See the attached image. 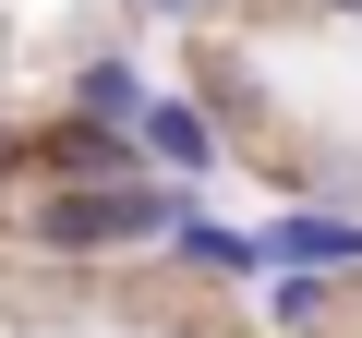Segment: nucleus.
Here are the masks:
<instances>
[{
    "instance_id": "nucleus-1",
    "label": "nucleus",
    "mask_w": 362,
    "mask_h": 338,
    "mask_svg": "<svg viewBox=\"0 0 362 338\" xmlns=\"http://www.w3.org/2000/svg\"><path fill=\"white\" fill-rule=\"evenodd\" d=\"M181 206L194 194L157 182V169H133V182H25L13 254H37V266H121V254H157Z\"/></svg>"
},
{
    "instance_id": "nucleus-2",
    "label": "nucleus",
    "mask_w": 362,
    "mask_h": 338,
    "mask_svg": "<svg viewBox=\"0 0 362 338\" xmlns=\"http://www.w3.org/2000/svg\"><path fill=\"white\" fill-rule=\"evenodd\" d=\"M133 157L157 169V182L206 194L218 169H230V109H218V97H169V85H157V97L133 109Z\"/></svg>"
},
{
    "instance_id": "nucleus-3",
    "label": "nucleus",
    "mask_w": 362,
    "mask_h": 338,
    "mask_svg": "<svg viewBox=\"0 0 362 338\" xmlns=\"http://www.w3.org/2000/svg\"><path fill=\"white\" fill-rule=\"evenodd\" d=\"M254 242H266V266H314V278H350V290H362V206L290 194L278 218H254Z\"/></svg>"
},
{
    "instance_id": "nucleus-4",
    "label": "nucleus",
    "mask_w": 362,
    "mask_h": 338,
    "mask_svg": "<svg viewBox=\"0 0 362 338\" xmlns=\"http://www.w3.org/2000/svg\"><path fill=\"white\" fill-rule=\"evenodd\" d=\"M13 169H37V182H133V133H109V121H37V133H13Z\"/></svg>"
},
{
    "instance_id": "nucleus-5",
    "label": "nucleus",
    "mask_w": 362,
    "mask_h": 338,
    "mask_svg": "<svg viewBox=\"0 0 362 338\" xmlns=\"http://www.w3.org/2000/svg\"><path fill=\"white\" fill-rule=\"evenodd\" d=\"M157 254H169L181 278H206V290H266V242H254V230H230L206 194L169 218V242H157Z\"/></svg>"
},
{
    "instance_id": "nucleus-6",
    "label": "nucleus",
    "mask_w": 362,
    "mask_h": 338,
    "mask_svg": "<svg viewBox=\"0 0 362 338\" xmlns=\"http://www.w3.org/2000/svg\"><path fill=\"white\" fill-rule=\"evenodd\" d=\"M145 97H157V85H145L133 37L85 49V61H73V85H61V109H73V121H109V133H133V109H145Z\"/></svg>"
},
{
    "instance_id": "nucleus-7",
    "label": "nucleus",
    "mask_w": 362,
    "mask_h": 338,
    "mask_svg": "<svg viewBox=\"0 0 362 338\" xmlns=\"http://www.w3.org/2000/svg\"><path fill=\"white\" fill-rule=\"evenodd\" d=\"M266 338H326L338 326V302H350V278H314V266H266Z\"/></svg>"
},
{
    "instance_id": "nucleus-8",
    "label": "nucleus",
    "mask_w": 362,
    "mask_h": 338,
    "mask_svg": "<svg viewBox=\"0 0 362 338\" xmlns=\"http://www.w3.org/2000/svg\"><path fill=\"white\" fill-rule=\"evenodd\" d=\"M302 13H326V25H362V0H302Z\"/></svg>"
},
{
    "instance_id": "nucleus-9",
    "label": "nucleus",
    "mask_w": 362,
    "mask_h": 338,
    "mask_svg": "<svg viewBox=\"0 0 362 338\" xmlns=\"http://www.w3.org/2000/svg\"><path fill=\"white\" fill-rule=\"evenodd\" d=\"M0 194H13V109H0Z\"/></svg>"
},
{
    "instance_id": "nucleus-10",
    "label": "nucleus",
    "mask_w": 362,
    "mask_h": 338,
    "mask_svg": "<svg viewBox=\"0 0 362 338\" xmlns=\"http://www.w3.org/2000/svg\"><path fill=\"white\" fill-rule=\"evenodd\" d=\"M145 13H206V0H145Z\"/></svg>"
}]
</instances>
